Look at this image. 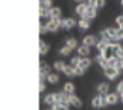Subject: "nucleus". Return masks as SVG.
I'll return each mask as SVG.
<instances>
[{"label": "nucleus", "mask_w": 123, "mask_h": 110, "mask_svg": "<svg viewBox=\"0 0 123 110\" xmlns=\"http://www.w3.org/2000/svg\"><path fill=\"white\" fill-rule=\"evenodd\" d=\"M62 27V19H49V22L46 23V29L50 33H56Z\"/></svg>", "instance_id": "obj_1"}, {"label": "nucleus", "mask_w": 123, "mask_h": 110, "mask_svg": "<svg viewBox=\"0 0 123 110\" xmlns=\"http://www.w3.org/2000/svg\"><path fill=\"white\" fill-rule=\"evenodd\" d=\"M92 106L94 107V109L107 106V103H106V96H103V94H97V96H94V97L92 99Z\"/></svg>", "instance_id": "obj_2"}, {"label": "nucleus", "mask_w": 123, "mask_h": 110, "mask_svg": "<svg viewBox=\"0 0 123 110\" xmlns=\"http://www.w3.org/2000/svg\"><path fill=\"white\" fill-rule=\"evenodd\" d=\"M119 74H120V70H117V69H115V67H107V69H105V76H106L107 80H115V79L119 77Z\"/></svg>", "instance_id": "obj_3"}, {"label": "nucleus", "mask_w": 123, "mask_h": 110, "mask_svg": "<svg viewBox=\"0 0 123 110\" xmlns=\"http://www.w3.org/2000/svg\"><path fill=\"white\" fill-rule=\"evenodd\" d=\"M96 16H97V9H96L94 6H89V7H87V10H86V13H85V14H83V17H80V19H85V20L92 22Z\"/></svg>", "instance_id": "obj_4"}, {"label": "nucleus", "mask_w": 123, "mask_h": 110, "mask_svg": "<svg viewBox=\"0 0 123 110\" xmlns=\"http://www.w3.org/2000/svg\"><path fill=\"white\" fill-rule=\"evenodd\" d=\"M119 100H120V96L116 92H110L109 94H106V103H107V106H115Z\"/></svg>", "instance_id": "obj_5"}, {"label": "nucleus", "mask_w": 123, "mask_h": 110, "mask_svg": "<svg viewBox=\"0 0 123 110\" xmlns=\"http://www.w3.org/2000/svg\"><path fill=\"white\" fill-rule=\"evenodd\" d=\"M43 103H46L47 106L53 107L55 104H57V100H56V92L53 93H47L44 97H43Z\"/></svg>", "instance_id": "obj_6"}, {"label": "nucleus", "mask_w": 123, "mask_h": 110, "mask_svg": "<svg viewBox=\"0 0 123 110\" xmlns=\"http://www.w3.org/2000/svg\"><path fill=\"white\" fill-rule=\"evenodd\" d=\"M97 42H99V40H97L96 36H93V34H87V36L83 37V43H82V44H85V46H87V47L92 49L93 46L97 44Z\"/></svg>", "instance_id": "obj_7"}, {"label": "nucleus", "mask_w": 123, "mask_h": 110, "mask_svg": "<svg viewBox=\"0 0 123 110\" xmlns=\"http://www.w3.org/2000/svg\"><path fill=\"white\" fill-rule=\"evenodd\" d=\"M110 93V84L107 82H102L97 84V94H103V96H106V94H109Z\"/></svg>", "instance_id": "obj_8"}, {"label": "nucleus", "mask_w": 123, "mask_h": 110, "mask_svg": "<svg viewBox=\"0 0 123 110\" xmlns=\"http://www.w3.org/2000/svg\"><path fill=\"white\" fill-rule=\"evenodd\" d=\"M77 24V22L73 17H67V19H62V29L64 30H70L72 27H74Z\"/></svg>", "instance_id": "obj_9"}, {"label": "nucleus", "mask_w": 123, "mask_h": 110, "mask_svg": "<svg viewBox=\"0 0 123 110\" xmlns=\"http://www.w3.org/2000/svg\"><path fill=\"white\" fill-rule=\"evenodd\" d=\"M87 7H89V4H87V0H82L77 6H76V14L77 16H80V17H83V14L86 13V10H87Z\"/></svg>", "instance_id": "obj_10"}, {"label": "nucleus", "mask_w": 123, "mask_h": 110, "mask_svg": "<svg viewBox=\"0 0 123 110\" xmlns=\"http://www.w3.org/2000/svg\"><path fill=\"white\" fill-rule=\"evenodd\" d=\"M69 104H70V106H73V107L80 109L83 103H82V100H80V97H79V96H76V94H69Z\"/></svg>", "instance_id": "obj_11"}, {"label": "nucleus", "mask_w": 123, "mask_h": 110, "mask_svg": "<svg viewBox=\"0 0 123 110\" xmlns=\"http://www.w3.org/2000/svg\"><path fill=\"white\" fill-rule=\"evenodd\" d=\"M90 47H87V46H85V44H80L79 47H77V56H80V57H89L90 55Z\"/></svg>", "instance_id": "obj_12"}, {"label": "nucleus", "mask_w": 123, "mask_h": 110, "mask_svg": "<svg viewBox=\"0 0 123 110\" xmlns=\"http://www.w3.org/2000/svg\"><path fill=\"white\" fill-rule=\"evenodd\" d=\"M74 90H76L74 83L66 82L64 84H63V92H64V93H67V94H74Z\"/></svg>", "instance_id": "obj_13"}, {"label": "nucleus", "mask_w": 123, "mask_h": 110, "mask_svg": "<svg viewBox=\"0 0 123 110\" xmlns=\"http://www.w3.org/2000/svg\"><path fill=\"white\" fill-rule=\"evenodd\" d=\"M90 66H92V59H90V57H82L79 67H80V69H83V70L86 72V70H87Z\"/></svg>", "instance_id": "obj_14"}, {"label": "nucleus", "mask_w": 123, "mask_h": 110, "mask_svg": "<svg viewBox=\"0 0 123 110\" xmlns=\"http://www.w3.org/2000/svg\"><path fill=\"white\" fill-rule=\"evenodd\" d=\"M59 82H60V76H59L57 73H50V74L47 76V83H49V84L56 86Z\"/></svg>", "instance_id": "obj_15"}, {"label": "nucleus", "mask_w": 123, "mask_h": 110, "mask_svg": "<svg viewBox=\"0 0 123 110\" xmlns=\"http://www.w3.org/2000/svg\"><path fill=\"white\" fill-rule=\"evenodd\" d=\"M62 16V10L59 7H52L49 10V19H60Z\"/></svg>", "instance_id": "obj_16"}, {"label": "nucleus", "mask_w": 123, "mask_h": 110, "mask_svg": "<svg viewBox=\"0 0 123 110\" xmlns=\"http://www.w3.org/2000/svg\"><path fill=\"white\" fill-rule=\"evenodd\" d=\"M96 61H97V64L105 70V69H107L109 67V63H107V59L106 57H103L102 55H97V57H96Z\"/></svg>", "instance_id": "obj_17"}, {"label": "nucleus", "mask_w": 123, "mask_h": 110, "mask_svg": "<svg viewBox=\"0 0 123 110\" xmlns=\"http://www.w3.org/2000/svg\"><path fill=\"white\" fill-rule=\"evenodd\" d=\"M62 73H63L64 76H67V77H74V76H76V74H74V67H72L70 64H66Z\"/></svg>", "instance_id": "obj_18"}, {"label": "nucleus", "mask_w": 123, "mask_h": 110, "mask_svg": "<svg viewBox=\"0 0 123 110\" xmlns=\"http://www.w3.org/2000/svg\"><path fill=\"white\" fill-rule=\"evenodd\" d=\"M77 26H79V30L85 31V30H87V29L90 27V22L89 20H85V19H79Z\"/></svg>", "instance_id": "obj_19"}, {"label": "nucleus", "mask_w": 123, "mask_h": 110, "mask_svg": "<svg viewBox=\"0 0 123 110\" xmlns=\"http://www.w3.org/2000/svg\"><path fill=\"white\" fill-rule=\"evenodd\" d=\"M47 52H49V44H46L43 40H40L39 42V53H40V56L47 55Z\"/></svg>", "instance_id": "obj_20"}, {"label": "nucleus", "mask_w": 123, "mask_h": 110, "mask_svg": "<svg viewBox=\"0 0 123 110\" xmlns=\"http://www.w3.org/2000/svg\"><path fill=\"white\" fill-rule=\"evenodd\" d=\"M64 66H66V63H64L63 60H56V61L53 63V69L56 70V73H62L63 69H64Z\"/></svg>", "instance_id": "obj_21"}, {"label": "nucleus", "mask_w": 123, "mask_h": 110, "mask_svg": "<svg viewBox=\"0 0 123 110\" xmlns=\"http://www.w3.org/2000/svg\"><path fill=\"white\" fill-rule=\"evenodd\" d=\"M66 46H67V47H70L72 50L79 47V44H77V40H76L74 37H69V39H66Z\"/></svg>", "instance_id": "obj_22"}, {"label": "nucleus", "mask_w": 123, "mask_h": 110, "mask_svg": "<svg viewBox=\"0 0 123 110\" xmlns=\"http://www.w3.org/2000/svg\"><path fill=\"white\" fill-rule=\"evenodd\" d=\"M109 47V44L105 42V40H102V39H99V42H97V44H96V49L99 50V53H102V52H105L106 49Z\"/></svg>", "instance_id": "obj_23"}, {"label": "nucleus", "mask_w": 123, "mask_h": 110, "mask_svg": "<svg viewBox=\"0 0 123 110\" xmlns=\"http://www.w3.org/2000/svg\"><path fill=\"white\" fill-rule=\"evenodd\" d=\"M52 4H53V0H40L39 1V7H44V9H49V10L53 7Z\"/></svg>", "instance_id": "obj_24"}, {"label": "nucleus", "mask_w": 123, "mask_h": 110, "mask_svg": "<svg viewBox=\"0 0 123 110\" xmlns=\"http://www.w3.org/2000/svg\"><path fill=\"white\" fill-rule=\"evenodd\" d=\"M80 60H82V57H80V56H74V57H72V59H70V63H69V64H70L72 67H77V66L80 64Z\"/></svg>", "instance_id": "obj_25"}, {"label": "nucleus", "mask_w": 123, "mask_h": 110, "mask_svg": "<svg viewBox=\"0 0 123 110\" xmlns=\"http://www.w3.org/2000/svg\"><path fill=\"white\" fill-rule=\"evenodd\" d=\"M39 17H40V19L49 17V9H44V7H39Z\"/></svg>", "instance_id": "obj_26"}, {"label": "nucleus", "mask_w": 123, "mask_h": 110, "mask_svg": "<svg viewBox=\"0 0 123 110\" xmlns=\"http://www.w3.org/2000/svg\"><path fill=\"white\" fill-rule=\"evenodd\" d=\"M59 53H60V56H69L70 53H72V49H70V47H67V46L64 44L60 50H59Z\"/></svg>", "instance_id": "obj_27"}, {"label": "nucleus", "mask_w": 123, "mask_h": 110, "mask_svg": "<svg viewBox=\"0 0 123 110\" xmlns=\"http://www.w3.org/2000/svg\"><path fill=\"white\" fill-rule=\"evenodd\" d=\"M50 110H70V109L66 104H55L53 107H50Z\"/></svg>", "instance_id": "obj_28"}, {"label": "nucleus", "mask_w": 123, "mask_h": 110, "mask_svg": "<svg viewBox=\"0 0 123 110\" xmlns=\"http://www.w3.org/2000/svg\"><path fill=\"white\" fill-rule=\"evenodd\" d=\"M116 93H117L119 96H122V94H123V80H120L119 84L116 86Z\"/></svg>", "instance_id": "obj_29"}, {"label": "nucleus", "mask_w": 123, "mask_h": 110, "mask_svg": "<svg viewBox=\"0 0 123 110\" xmlns=\"http://www.w3.org/2000/svg\"><path fill=\"white\" fill-rule=\"evenodd\" d=\"M116 26L119 29H123V14H120V16L116 17Z\"/></svg>", "instance_id": "obj_30"}, {"label": "nucleus", "mask_w": 123, "mask_h": 110, "mask_svg": "<svg viewBox=\"0 0 123 110\" xmlns=\"http://www.w3.org/2000/svg\"><path fill=\"white\" fill-rule=\"evenodd\" d=\"M46 31H47V29H46V24H43V23L40 22V23H39V33H40V36H42V34H44Z\"/></svg>", "instance_id": "obj_31"}, {"label": "nucleus", "mask_w": 123, "mask_h": 110, "mask_svg": "<svg viewBox=\"0 0 123 110\" xmlns=\"http://www.w3.org/2000/svg\"><path fill=\"white\" fill-rule=\"evenodd\" d=\"M74 74H76V76H83V74H85V70L77 66V67H74Z\"/></svg>", "instance_id": "obj_32"}, {"label": "nucleus", "mask_w": 123, "mask_h": 110, "mask_svg": "<svg viewBox=\"0 0 123 110\" xmlns=\"http://www.w3.org/2000/svg\"><path fill=\"white\" fill-rule=\"evenodd\" d=\"M44 90H46V84H44V83H39V92L43 93Z\"/></svg>", "instance_id": "obj_33"}, {"label": "nucleus", "mask_w": 123, "mask_h": 110, "mask_svg": "<svg viewBox=\"0 0 123 110\" xmlns=\"http://www.w3.org/2000/svg\"><path fill=\"white\" fill-rule=\"evenodd\" d=\"M120 102H122V104H123V94L120 96Z\"/></svg>", "instance_id": "obj_34"}, {"label": "nucleus", "mask_w": 123, "mask_h": 110, "mask_svg": "<svg viewBox=\"0 0 123 110\" xmlns=\"http://www.w3.org/2000/svg\"><path fill=\"white\" fill-rule=\"evenodd\" d=\"M120 4H122V7H123V0H120Z\"/></svg>", "instance_id": "obj_35"}, {"label": "nucleus", "mask_w": 123, "mask_h": 110, "mask_svg": "<svg viewBox=\"0 0 123 110\" xmlns=\"http://www.w3.org/2000/svg\"><path fill=\"white\" fill-rule=\"evenodd\" d=\"M122 70H123V64H122Z\"/></svg>", "instance_id": "obj_36"}, {"label": "nucleus", "mask_w": 123, "mask_h": 110, "mask_svg": "<svg viewBox=\"0 0 123 110\" xmlns=\"http://www.w3.org/2000/svg\"><path fill=\"white\" fill-rule=\"evenodd\" d=\"M49 110H50V109H49Z\"/></svg>", "instance_id": "obj_37"}]
</instances>
